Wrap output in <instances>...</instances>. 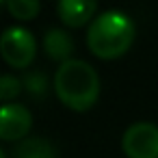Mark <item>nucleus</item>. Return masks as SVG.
I'll return each mask as SVG.
<instances>
[{"instance_id":"obj_7","label":"nucleus","mask_w":158,"mask_h":158,"mask_svg":"<svg viewBox=\"0 0 158 158\" xmlns=\"http://www.w3.org/2000/svg\"><path fill=\"white\" fill-rule=\"evenodd\" d=\"M44 50L46 56L59 63H65L72 59L74 52V37L63 28H48L44 33Z\"/></svg>"},{"instance_id":"obj_13","label":"nucleus","mask_w":158,"mask_h":158,"mask_svg":"<svg viewBox=\"0 0 158 158\" xmlns=\"http://www.w3.org/2000/svg\"><path fill=\"white\" fill-rule=\"evenodd\" d=\"M0 2H7V0H0Z\"/></svg>"},{"instance_id":"obj_12","label":"nucleus","mask_w":158,"mask_h":158,"mask_svg":"<svg viewBox=\"0 0 158 158\" xmlns=\"http://www.w3.org/2000/svg\"><path fill=\"white\" fill-rule=\"evenodd\" d=\"M0 158H7V156H5V152H2V147H0Z\"/></svg>"},{"instance_id":"obj_2","label":"nucleus","mask_w":158,"mask_h":158,"mask_svg":"<svg viewBox=\"0 0 158 158\" xmlns=\"http://www.w3.org/2000/svg\"><path fill=\"white\" fill-rule=\"evenodd\" d=\"M54 93L72 110H89L100 98V76L82 59H69L54 72Z\"/></svg>"},{"instance_id":"obj_1","label":"nucleus","mask_w":158,"mask_h":158,"mask_svg":"<svg viewBox=\"0 0 158 158\" xmlns=\"http://www.w3.org/2000/svg\"><path fill=\"white\" fill-rule=\"evenodd\" d=\"M134 37V20L126 11L108 9L91 20L87 31V46L100 59H117L130 50Z\"/></svg>"},{"instance_id":"obj_9","label":"nucleus","mask_w":158,"mask_h":158,"mask_svg":"<svg viewBox=\"0 0 158 158\" xmlns=\"http://www.w3.org/2000/svg\"><path fill=\"white\" fill-rule=\"evenodd\" d=\"M7 9L15 20L28 22L35 20L41 11V2L39 0H7Z\"/></svg>"},{"instance_id":"obj_6","label":"nucleus","mask_w":158,"mask_h":158,"mask_svg":"<svg viewBox=\"0 0 158 158\" xmlns=\"http://www.w3.org/2000/svg\"><path fill=\"white\" fill-rule=\"evenodd\" d=\"M56 11L65 26L78 28V26H85L95 15L98 0H59Z\"/></svg>"},{"instance_id":"obj_10","label":"nucleus","mask_w":158,"mask_h":158,"mask_svg":"<svg viewBox=\"0 0 158 158\" xmlns=\"http://www.w3.org/2000/svg\"><path fill=\"white\" fill-rule=\"evenodd\" d=\"M22 85L24 82L18 76L2 74V76H0V100L7 102V104H9V100H15L20 95V91H22Z\"/></svg>"},{"instance_id":"obj_5","label":"nucleus","mask_w":158,"mask_h":158,"mask_svg":"<svg viewBox=\"0 0 158 158\" xmlns=\"http://www.w3.org/2000/svg\"><path fill=\"white\" fill-rule=\"evenodd\" d=\"M33 128V113L28 106L9 102L0 106V141H24Z\"/></svg>"},{"instance_id":"obj_3","label":"nucleus","mask_w":158,"mask_h":158,"mask_svg":"<svg viewBox=\"0 0 158 158\" xmlns=\"http://www.w3.org/2000/svg\"><path fill=\"white\" fill-rule=\"evenodd\" d=\"M0 54L11 67H28L37 54L35 35L24 26H9L0 35Z\"/></svg>"},{"instance_id":"obj_4","label":"nucleus","mask_w":158,"mask_h":158,"mask_svg":"<svg viewBox=\"0 0 158 158\" xmlns=\"http://www.w3.org/2000/svg\"><path fill=\"white\" fill-rule=\"evenodd\" d=\"M121 149L128 158H158V126L134 121L121 136Z\"/></svg>"},{"instance_id":"obj_11","label":"nucleus","mask_w":158,"mask_h":158,"mask_svg":"<svg viewBox=\"0 0 158 158\" xmlns=\"http://www.w3.org/2000/svg\"><path fill=\"white\" fill-rule=\"evenodd\" d=\"M22 82H24L26 91L33 93V95H37V98H41V95L46 93V89H48V80H46V76H44L41 72H33V74L28 72Z\"/></svg>"},{"instance_id":"obj_8","label":"nucleus","mask_w":158,"mask_h":158,"mask_svg":"<svg viewBox=\"0 0 158 158\" xmlns=\"http://www.w3.org/2000/svg\"><path fill=\"white\" fill-rule=\"evenodd\" d=\"M13 158H59V147L44 136H26L13 149Z\"/></svg>"}]
</instances>
